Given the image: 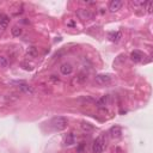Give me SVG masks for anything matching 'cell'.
I'll list each match as a JSON object with an SVG mask.
<instances>
[{
  "label": "cell",
  "mask_w": 153,
  "mask_h": 153,
  "mask_svg": "<svg viewBox=\"0 0 153 153\" xmlns=\"http://www.w3.org/2000/svg\"><path fill=\"white\" fill-rule=\"evenodd\" d=\"M86 80H87V74L85 72H80L72 79V85H74V86L83 85Z\"/></svg>",
  "instance_id": "cell-5"
},
{
  "label": "cell",
  "mask_w": 153,
  "mask_h": 153,
  "mask_svg": "<svg viewBox=\"0 0 153 153\" xmlns=\"http://www.w3.org/2000/svg\"><path fill=\"white\" fill-rule=\"evenodd\" d=\"M81 129L84 132H92L95 128L91 123H89V122H83V123H81Z\"/></svg>",
  "instance_id": "cell-16"
},
{
  "label": "cell",
  "mask_w": 153,
  "mask_h": 153,
  "mask_svg": "<svg viewBox=\"0 0 153 153\" xmlns=\"http://www.w3.org/2000/svg\"><path fill=\"white\" fill-rule=\"evenodd\" d=\"M7 66H8L7 59H6L5 56H3V55H0V67H1V68H5V67H7Z\"/></svg>",
  "instance_id": "cell-18"
},
{
  "label": "cell",
  "mask_w": 153,
  "mask_h": 153,
  "mask_svg": "<svg viewBox=\"0 0 153 153\" xmlns=\"http://www.w3.org/2000/svg\"><path fill=\"white\" fill-rule=\"evenodd\" d=\"M11 33H12V35L15 36V37H19L20 35L23 34V30H22V28L20 26H13L12 29H11Z\"/></svg>",
  "instance_id": "cell-15"
},
{
  "label": "cell",
  "mask_w": 153,
  "mask_h": 153,
  "mask_svg": "<svg viewBox=\"0 0 153 153\" xmlns=\"http://www.w3.org/2000/svg\"><path fill=\"white\" fill-rule=\"evenodd\" d=\"M121 37H122V34H121L120 31L110 33V34H109V39L111 41V42H118Z\"/></svg>",
  "instance_id": "cell-14"
},
{
  "label": "cell",
  "mask_w": 153,
  "mask_h": 153,
  "mask_svg": "<svg viewBox=\"0 0 153 153\" xmlns=\"http://www.w3.org/2000/svg\"><path fill=\"white\" fill-rule=\"evenodd\" d=\"M50 127L56 132H61L67 127V118L64 116H56L50 121Z\"/></svg>",
  "instance_id": "cell-1"
},
{
  "label": "cell",
  "mask_w": 153,
  "mask_h": 153,
  "mask_svg": "<svg viewBox=\"0 0 153 153\" xmlns=\"http://www.w3.org/2000/svg\"><path fill=\"white\" fill-rule=\"evenodd\" d=\"M36 55H37V49H36V47H30V48L28 49V56L35 57Z\"/></svg>",
  "instance_id": "cell-17"
},
{
  "label": "cell",
  "mask_w": 153,
  "mask_h": 153,
  "mask_svg": "<svg viewBox=\"0 0 153 153\" xmlns=\"http://www.w3.org/2000/svg\"><path fill=\"white\" fill-rule=\"evenodd\" d=\"M10 24V17L7 16H3L1 18H0V34L5 31V29H7Z\"/></svg>",
  "instance_id": "cell-10"
},
{
  "label": "cell",
  "mask_w": 153,
  "mask_h": 153,
  "mask_svg": "<svg viewBox=\"0 0 153 153\" xmlns=\"http://www.w3.org/2000/svg\"><path fill=\"white\" fill-rule=\"evenodd\" d=\"M105 145H107L105 134H100L93 141V144H92V152L93 153H102V152L104 151V148H105Z\"/></svg>",
  "instance_id": "cell-2"
},
{
  "label": "cell",
  "mask_w": 153,
  "mask_h": 153,
  "mask_svg": "<svg viewBox=\"0 0 153 153\" xmlns=\"http://www.w3.org/2000/svg\"><path fill=\"white\" fill-rule=\"evenodd\" d=\"M122 3L121 0H113V1L110 3V6H109V10H110V12H117L118 10L122 7Z\"/></svg>",
  "instance_id": "cell-9"
},
{
  "label": "cell",
  "mask_w": 153,
  "mask_h": 153,
  "mask_svg": "<svg viewBox=\"0 0 153 153\" xmlns=\"http://www.w3.org/2000/svg\"><path fill=\"white\" fill-rule=\"evenodd\" d=\"M77 15L80 19H84V20H89V19L93 18V13L91 12L90 10H86V8H79Z\"/></svg>",
  "instance_id": "cell-6"
},
{
  "label": "cell",
  "mask_w": 153,
  "mask_h": 153,
  "mask_svg": "<svg viewBox=\"0 0 153 153\" xmlns=\"http://www.w3.org/2000/svg\"><path fill=\"white\" fill-rule=\"evenodd\" d=\"M145 5H146V10H147V12H148V13H151V12H152V5H153V3H152V1H147Z\"/></svg>",
  "instance_id": "cell-21"
},
{
  "label": "cell",
  "mask_w": 153,
  "mask_h": 153,
  "mask_svg": "<svg viewBox=\"0 0 153 153\" xmlns=\"http://www.w3.org/2000/svg\"><path fill=\"white\" fill-rule=\"evenodd\" d=\"M17 86H18V90L20 91V92H23L25 95H29V96H33L35 95V90L33 86H30L29 84L24 83V81H19V83H17Z\"/></svg>",
  "instance_id": "cell-3"
},
{
  "label": "cell",
  "mask_w": 153,
  "mask_h": 153,
  "mask_svg": "<svg viewBox=\"0 0 153 153\" xmlns=\"http://www.w3.org/2000/svg\"><path fill=\"white\" fill-rule=\"evenodd\" d=\"M130 59L134 61V62H141L142 59H144V54H142L140 50H133L130 53Z\"/></svg>",
  "instance_id": "cell-8"
},
{
  "label": "cell",
  "mask_w": 153,
  "mask_h": 153,
  "mask_svg": "<svg viewBox=\"0 0 153 153\" xmlns=\"http://www.w3.org/2000/svg\"><path fill=\"white\" fill-rule=\"evenodd\" d=\"M20 66H22V68L23 69H25V71H33L34 69V67H33V65H30V64H28V62H22L20 64Z\"/></svg>",
  "instance_id": "cell-19"
},
{
  "label": "cell",
  "mask_w": 153,
  "mask_h": 153,
  "mask_svg": "<svg viewBox=\"0 0 153 153\" xmlns=\"http://www.w3.org/2000/svg\"><path fill=\"white\" fill-rule=\"evenodd\" d=\"M95 81H96V84H98L100 86H104V85L110 84L111 81H113V78H111V75H109V74H98V75H96Z\"/></svg>",
  "instance_id": "cell-4"
},
{
  "label": "cell",
  "mask_w": 153,
  "mask_h": 153,
  "mask_svg": "<svg viewBox=\"0 0 153 153\" xmlns=\"http://www.w3.org/2000/svg\"><path fill=\"white\" fill-rule=\"evenodd\" d=\"M60 72H61V74H64V75H69L71 73L73 72V67H72L71 64L65 62V64H62L60 66Z\"/></svg>",
  "instance_id": "cell-7"
},
{
  "label": "cell",
  "mask_w": 153,
  "mask_h": 153,
  "mask_svg": "<svg viewBox=\"0 0 153 153\" xmlns=\"http://www.w3.org/2000/svg\"><path fill=\"white\" fill-rule=\"evenodd\" d=\"M49 80L52 81V83H54V84H57V83H60V79H59L56 75H50Z\"/></svg>",
  "instance_id": "cell-20"
},
{
  "label": "cell",
  "mask_w": 153,
  "mask_h": 153,
  "mask_svg": "<svg viewBox=\"0 0 153 153\" xmlns=\"http://www.w3.org/2000/svg\"><path fill=\"white\" fill-rule=\"evenodd\" d=\"M64 144L66 146H72V145H74L75 144V135H74V133L67 134L65 136V139H64Z\"/></svg>",
  "instance_id": "cell-11"
},
{
  "label": "cell",
  "mask_w": 153,
  "mask_h": 153,
  "mask_svg": "<svg viewBox=\"0 0 153 153\" xmlns=\"http://www.w3.org/2000/svg\"><path fill=\"white\" fill-rule=\"evenodd\" d=\"M108 100H109V97H108V96H103V97L99 98V99L96 102V105H97L99 109L105 108L107 104H108Z\"/></svg>",
  "instance_id": "cell-13"
},
{
  "label": "cell",
  "mask_w": 153,
  "mask_h": 153,
  "mask_svg": "<svg viewBox=\"0 0 153 153\" xmlns=\"http://www.w3.org/2000/svg\"><path fill=\"white\" fill-rule=\"evenodd\" d=\"M109 134L113 136V138H120L121 134H122V129L120 126H114V127H111L110 130H109Z\"/></svg>",
  "instance_id": "cell-12"
},
{
  "label": "cell",
  "mask_w": 153,
  "mask_h": 153,
  "mask_svg": "<svg viewBox=\"0 0 153 153\" xmlns=\"http://www.w3.org/2000/svg\"><path fill=\"white\" fill-rule=\"evenodd\" d=\"M84 147H85V142H81V144L77 147V152H79V153H81L84 151Z\"/></svg>",
  "instance_id": "cell-22"
}]
</instances>
